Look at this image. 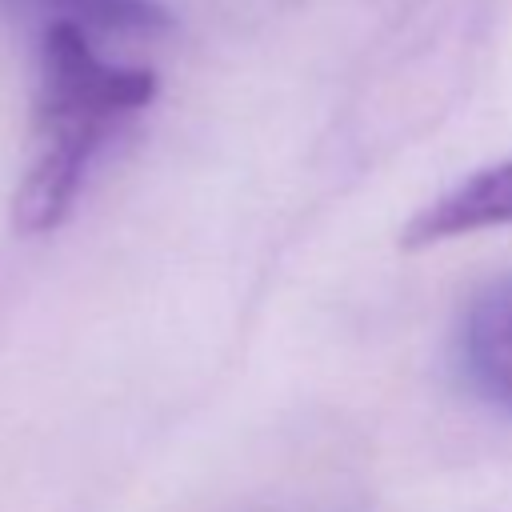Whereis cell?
Segmentation results:
<instances>
[{
	"label": "cell",
	"instance_id": "cell-3",
	"mask_svg": "<svg viewBox=\"0 0 512 512\" xmlns=\"http://www.w3.org/2000/svg\"><path fill=\"white\" fill-rule=\"evenodd\" d=\"M456 356L468 388L492 408L512 412V276L492 280L468 300Z\"/></svg>",
	"mask_w": 512,
	"mask_h": 512
},
{
	"label": "cell",
	"instance_id": "cell-4",
	"mask_svg": "<svg viewBox=\"0 0 512 512\" xmlns=\"http://www.w3.org/2000/svg\"><path fill=\"white\" fill-rule=\"evenodd\" d=\"M0 12L32 32L80 28L96 40H152L172 28L160 0H0Z\"/></svg>",
	"mask_w": 512,
	"mask_h": 512
},
{
	"label": "cell",
	"instance_id": "cell-2",
	"mask_svg": "<svg viewBox=\"0 0 512 512\" xmlns=\"http://www.w3.org/2000/svg\"><path fill=\"white\" fill-rule=\"evenodd\" d=\"M512 228V160L484 164L468 172L460 184H452L444 196H436L428 208H420L408 224L400 244L404 248H432L444 240Z\"/></svg>",
	"mask_w": 512,
	"mask_h": 512
},
{
	"label": "cell",
	"instance_id": "cell-1",
	"mask_svg": "<svg viewBox=\"0 0 512 512\" xmlns=\"http://www.w3.org/2000/svg\"><path fill=\"white\" fill-rule=\"evenodd\" d=\"M156 100V72L108 60L80 28L36 32V156L16 188L24 232L56 228L108 144Z\"/></svg>",
	"mask_w": 512,
	"mask_h": 512
}]
</instances>
